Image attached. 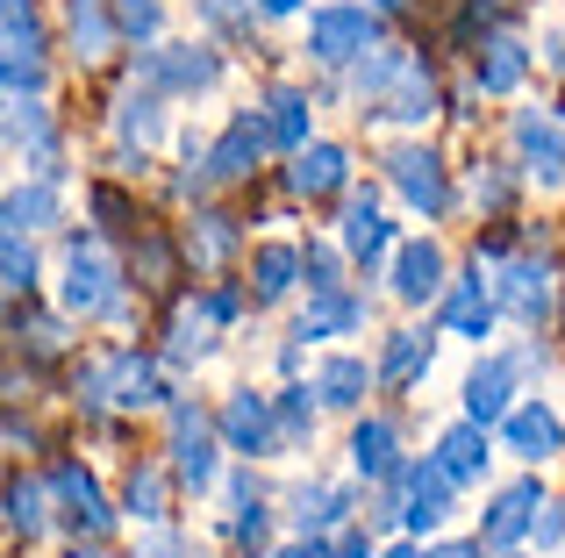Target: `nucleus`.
<instances>
[{"label":"nucleus","mask_w":565,"mask_h":558,"mask_svg":"<svg viewBox=\"0 0 565 558\" xmlns=\"http://www.w3.org/2000/svg\"><path fill=\"white\" fill-rule=\"evenodd\" d=\"M494 315H501V301H494V279L480 272V258H472V272L466 279H451L444 287V330L451 336H494Z\"/></svg>","instance_id":"nucleus-20"},{"label":"nucleus","mask_w":565,"mask_h":558,"mask_svg":"<svg viewBox=\"0 0 565 558\" xmlns=\"http://www.w3.org/2000/svg\"><path fill=\"white\" fill-rule=\"evenodd\" d=\"M166 137V94L151 86H122L115 94V143H122V165H143V151Z\"/></svg>","instance_id":"nucleus-19"},{"label":"nucleus","mask_w":565,"mask_h":558,"mask_svg":"<svg viewBox=\"0 0 565 558\" xmlns=\"http://www.w3.org/2000/svg\"><path fill=\"white\" fill-rule=\"evenodd\" d=\"M51 502H57V494H51V480H14V487H8V530L14 537H22V545H29V537H43V530H51Z\"/></svg>","instance_id":"nucleus-35"},{"label":"nucleus","mask_w":565,"mask_h":558,"mask_svg":"<svg viewBox=\"0 0 565 558\" xmlns=\"http://www.w3.org/2000/svg\"><path fill=\"white\" fill-rule=\"evenodd\" d=\"M365 293H308V308L294 315V344H330V336H359L365 330Z\"/></svg>","instance_id":"nucleus-22"},{"label":"nucleus","mask_w":565,"mask_h":558,"mask_svg":"<svg viewBox=\"0 0 565 558\" xmlns=\"http://www.w3.org/2000/svg\"><path fill=\"white\" fill-rule=\"evenodd\" d=\"M337 244H344V251H351V266H365V272L394 266L401 237H394V223H386L380 194H351V201H344V215H337Z\"/></svg>","instance_id":"nucleus-11"},{"label":"nucleus","mask_w":565,"mask_h":558,"mask_svg":"<svg viewBox=\"0 0 565 558\" xmlns=\"http://www.w3.org/2000/svg\"><path fill=\"white\" fill-rule=\"evenodd\" d=\"M215 79H222V57L207 51V43H151V51L137 57V86H151V94H166V100H193Z\"/></svg>","instance_id":"nucleus-6"},{"label":"nucleus","mask_w":565,"mask_h":558,"mask_svg":"<svg viewBox=\"0 0 565 558\" xmlns=\"http://www.w3.org/2000/svg\"><path fill=\"white\" fill-rule=\"evenodd\" d=\"M530 545H537V551L565 545V508H558V502H544V516H537V530H530Z\"/></svg>","instance_id":"nucleus-45"},{"label":"nucleus","mask_w":565,"mask_h":558,"mask_svg":"<svg viewBox=\"0 0 565 558\" xmlns=\"http://www.w3.org/2000/svg\"><path fill=\"white\" fill-rule=\"evenodd\" d=\"M401 530L408 537H429V530H444V516H458V480L437 465V451H423V459H408L401 465Z\"/></svg>","instance_id":"nucleus-7"},{"label":"nucleus","mask_w":565,"mask_h":558,"mask_svg":"<svg viewBox=\"0 0 565 558\" xmlns=\"http://www.w3.org/2000/svg\"><path fill=\"white\" fill-rule=\"evenodd\" d=\"M215 430H222V444H230L236 459H273V451H279V408H273V394L230 387V401L215 408Z\"/></svg>","instance_id":"nucleus-9"},{"label":"nucleus","mask_w":565,"mask_h":558,"mask_svg":"<svg viewBox=\"0 0 565 558\" xmlns=\"http://www.w3.org/2000/svg\"><path fill=\"white\" fill-rule=\"evenodd\" d=\"M380 51V8L373 0H330L308 14V57L330 72H351Z\"/></svg>","instance_id":"nucleus-3"},{"label":"nucleus","mask_w":565,"mask_h":558,"mask_svg":"<svg viewBox=\"0 0 565 558\" xmlns=\"http://www.w3.org/2000/svg\"><path fill=\"white\" fill-rule=\"evenodd\" d=\"M79 401L86 408H129V416H143V408L166 401V379H158V365L143 358V351H100V358L79 365Z\"/></svg>","instance_id":"nucleus-2"},{"label":"nucleus","mask_w":565,"mask_h":558,"mask_svg":"<svg viewBox=\"0 0 565 558\" xmlns=\"http://www.w3.org/2000/svg\"><path fill=\"white\" fill-rule=\"evenodd\" d=\"M386 186H394V194L408 201V215H423V223H444V215H451V172H444V158L429 151V143H394V151H386Z\"/></svg>","instance_id":"nucleus-5"},{"label":"nucleus","mask_w":565,"mask_h":558,"mask_svg":"<svg viewBox=\"0 0 565 558\" xmlns=\"http://www.w3.org/2000/svg\"><path fill=\"white\" fill-rule=\"evenodd\" d=\"M373 8H380V14H408L415 0H373Z\"/></svg>","instance_id":"nucleus-52"},{"label":"nucleus","mask_w":565,"mask_h":558,"mask_svg":"<svg viewBox=\"0 0 565 558\" xmlns=\"http://www.w3.org/2000/svg\"><path fill=\"white\" fill-rule=\"evenodd\" d=\"M294 287H301V251L294 244H258V258H250V301L279 308Z\"/></svg>","instance_id":"nucleus-32"},{"label":"nucleus","mask_w":565,"mask_h":558,"mask_svg":"<svg viewBox=\"0 0 565 558\" xmlns=\"http://www.w3.org/2000/svg\"><path fill=\"white\" fill-rule=\"evenodd\" d=\"M344 244H308L301 251V272H308V293H344Z\"/></svg>","instance_id":"nucleus-41"},{"label":"nucleus","mask_w":565,"mask_h":558,"mask_svg":"<svg viewBox=\"0 0 565 558\" xmlns=\"http://www.w3.org/2000/svg\"><path fill=\"white\" fill-rule=\"evenodd\" d=\"M287 186H294L301 201H330V194H344V186H351V151H344V143H308V151H294Z\"/></svg>","instance_id":"nucleus-24"},{"label":"nucleus","mask_w":565,"mask_h":558,"mask_svg":"<svg viewBox=\"0 0 565 558\" xmlns=\"http://www.w3.org/2000/svg\"><path fill=\"white\" fill-rule=\"evenodd\" d=\"M287 530L294 537H337V530H351V487H337V480H301V487L287 494Z\"/></svg>","instance_id":"nucleus-17"},{"label":"nucleus","mask_w":565,"mask_h":558,"mask_svg":"<svg viewBox=\"0 0 565 558\" xmlns=\"http://www.w3.org/2000/svg\"><path fill=\"white\" fill-rule=\"evenodd\" d=\"M487 459H494V444H487V430H480V422H466V416H458L451 430L437 437V465H444V473L458 480V487H472V480H487Z\"/></svg>","instance_id":"nucleus-31"},{"label":"nucleus","mask_w":565,"mask_h":558,"mask_svg":"<svg viewBox=\"0 0 565 558\" xmlns=\"http://www.w3.org/2000/svg\"><path fill=\"white\" fill-rule=\"evenodd\" d=\"M265 129H273V151H308L316 143V100L301 86H273L265 94Z\"/></svg>","instance_id":"nucleus-30"},{"label":"nucleus","mask_w":565,"mask_h":558,"mask_svg":"<svg viewBox=\"0 0 565 558\" xmlns=\"http://www.w3.org/2000/svg\"><path fill=\"white\" fill-rule=\"evenodd\" d=\"M501 451H509V459H523V465L558 459V451H565V422H558V408H552V401H515V408H509V422H501Z\"/></svg>","instance_id":"nucleus-15"},{"label":"nucleus","mask_w":565,"mask_h":558,"mask_svg":"<svg viewBox=\"0 0 565 558\" xmlns=\"http://www.w3.org/2000/svg\"><path fill=\"white\" fill-rule=\"evenodd\" d=\"M57 301H65L72 322H108L122 315V266H115L108 237L79 229L65 244V266H57Z\"/></svg>","instance_id":"nucleus-1"},{"label":"nucleus","mask_w":565,"mask_h":558,"mask_svg":"<svg viewBox=\"0 0 565 558\" xmlns=\"http://www.w3.org/2000/svg\"><path fill=\"white\" fill-rule=\"evenodd\" d=\"M57 215H65V172H36V180L8 186V229H57Z\"/></svg>","instance_id":"nucleus-28"},{"label":"nucleus","mask_w":565,"mask_h":558,"mask_svg":"<svg viewBox=\"0 0 565 558\" xmlns=\"http://www.w3.org/2000/svg\"><path fill=\"white\" fill-rule=\"evenodd\" d=\"M230 251H236V215H222V208L193 215V229H186V258H193V266H207V272H215Z\"/></svg>","instance_id":"nucleus-36"},{"label":"nucleus","mask_w":565,"mask_h":558,"mask_svg":"<svg viewBox=\"0 0 565 558\" xmlns=\"http://www.w3.org/2000/svg\"><path fill=\"white\" fill-rule=\"evenodd\" d=\"M29 351H36V358H57V351H65V322L36 315V322H29Z\"/></svg>","instance_id":"nucleus-44"},{"label":"nucleus","mask_w":565,"mask_h":558,"mask_svg":"<svg viewBox=\"0 0 565 558\" xmlns=\"http://www.w3.org/2000/svg\"><path fill=\"white\" fill-rule=\"evenodd\" d=\"M537 516H544V487H537V480H515V487H501V494H494V508L480 516V545H494V551L530 545Z\"/></svg>","instance_id":"nucleus-16"},{"label":"nucleus","mask_w":565,"mask_h":558,"mask_svg":"<svg viewBox=\"0 0 565 558\" xmlns=\"http://www.w3.org/2000/svg\"><path fill=\"white\" fill-rule=\"evenodd\" d=\"M143 558H186V545L172 530H151V545H143Z\"/></svg>","instance_id":"nucleus-48"},{"label":"nucleus","mask_w":565,"mask_h":558,"mask_svg":"<svg viewBox=\"0 0 565 558\" xmlns=\"http://www.w3.org/2000/svg\"><path fill=\"white\" fill-rule=\"evenodd\" d=\"M509 137H515V165L530 172L537 186H565V122L552 108H523L509 122Z\"/></svg>","instance_id":"nucleus-12"},{"label":"nucleus","mask_w":565,"mask_h":558,"mask_svg":"<svg viewBox=\"0 0 565 558\" xmlns=\"http://www.w3.org/2000/svg\"><path fill=\"white\" fill-rule=\"evenodd\" d=\"M250 14H258V0H201V22L207 29H250Z\"/></svg>","instance_id":"nucleus-43"},{"label":"nucleus","mask_w":565,"mask_h":558,"mask_svg":"<svg viewBox=\"0 0 565 558\" xmlns=\"http://www.w3.org/2000/svg\"><path fill=\"white\" fill-rule=\"evenodd\" d=\"M386 293L408 301V308L444 301V244L437 237H401L394 266H386Z\"/></svg>","instance_id":"nucleus-13"},{"label":"nucleus","mask_w":565,"mask_h":558,"mask_svg":"<svg viewBox=\"0 0 565 558\" xmlns=\"http://www.w3.org/2000/svg\"><path fill=\"white\" fill-rule=\"evenodd\" d=\"M380 558H437V551H423V545H415V537H408V545H386Z\"/></svg>","instance_id":"nucleus-50"},{"label":"nucleus","mask_w":565,"mask_h":558,"mask_svg":"<svg viewBox=\"0 0 565 558\" xmlns=\"http://www.w3.org/2000/svg\"><path fill=\"white\" fill-rule=\"evenodd\" d=\"M552 258H509L494 279V301H501V315L515 322V330H530V336H544V322H552V308H558V287H552Z\"/></svg>","instance_id":"nucleus-8"},{"label":"nucleus","mask_w":565,"mask_h":558,"mask_svg":"<svg viewBox=\"0 0 565 558\" xmlns=\"http://www.w3.org/2000/svg\"><path fill=\"white\" fill-rule=\"evenodd\" d=\"M337 558H380V545L365 530H337Z\"/></svg>","instance_id":"nucleus-47"},{"label":"nucleus","mask_w":565,"mask_h":558,"mask_svg":"<svg viewBox=\"0 0 565 558\" xmlns=\"http://www.w3.org/2000/svg\"><path fill=\"white\" fill-rule=\"evenodd\" d=\"M316 387H279L273 394V408H279V451H308L316 444V408L322 401H308Z\"/></svg>","instance_id":"nucleus-37"},{"label":"nucleus","mask_w":565,"mask_h":558,"mask_svg":"<svg viewBox=\"0 0 565 558\" xmlns=\"http://www.w3.org/2000/svg\"><path fill=\"white\" fill-rule=\"evenodd\" d=\"M273 558H337V537H287Z\"/></svg>","instance_id":"nucleus-46"},{"label":"nucleus","mask_w":565,"mask_h":558,"mask_svg":"<svg viewBox=\"0 0 565 558\" xmlns=\"http://www.w3.org/2000/svg\"><path fill=\"white\" fill-rule=\"evenodd\" d=\"M0 287H8L14 301L36 287V244H29V229H8V237H0Z\"/></svg>","instance_id":"nucleus-39"},{"label":"nucleus","mask_w":565,"mask_h":558,"mask_svg":"<svg viewBox=\"0 0 565 558\" xmlns=\"http://www.w3.org/2000/svg\"><path fill=\"white\" fill-rule=\"evenodd\" d=\"M373 379H380V365H365L359 351H337V358L316 365V401L351 416V408H365V387H373Z\"/></svg>","instance_id":"nucleus-29"},{"label":"nucleus","mask_w":565,"mask_h":558,"mask_svg":"<svg viewBox=\"0 0 565 558\" xmlns=\"http://www.w3.org/2000/svg\"><path fill=\"white\" fill-rule=\"evenodd\" d=\"M265 151H273V129H265V108H244V115H230V122H222V137L207 143V158H201L207 186H236V180H250Z\"/></svg>","instance_id":"nucleus-10"},{"label":"nucleus","mask_w":565,"mask_h":558,"mask_svg":"<svg viewBox=\"0 0 565 558\" xmlns=\"http://www.w3.org/2000/svg\"><path fill=\"white\" fill-rule=\"evenodd\" d=\"M365 115H380V122H401V129H423L429 115H437V79H429L423 57H408V65L394 72V86L373 100Z\"/></svg>","instance_id":"nucleus-21"},{"label":"nucleus","mask_w":565,"mask_h":558,"mask_svg":"<svg viewBox=\"0 0 565 558\" xmlns=\"http://www.w3.org/2000/svg\"><path fill=\"white\" fill-rule=\"evenodd\" d=\"M22 14H36V0H8V22H22Z\"/></svg>","instance_id":"nucleus-51"},{"label":"nucleus","mask_w":565,"mask_h":558,"mask_svg":"<svg viewBox=\"0 0 565 558\" xmlns=\"http://www.w3.org/2000/svg\"><path fill=\"white\" fill-rule=\"evenodd\" d=\"M429 358H437V344H429L423 330H394L386 351H380V379L386 387H415V379L429 373Z\"/></svg>","instance_id":"nucleus-34"},{"label":"nucleus","mask_w":565,"mask_h":558,"mask_svg":"<svg viewBox=\"0 0 565 558\" xmlns=\"http://www.w3.org/2000/svg\"><path fill=\"white\" fill-rule=\"evenodd\" d=\"M115 22L137 51H151V43H166V0H115Z\"/></svg>","instance_id":"nucleus-40"},{"label":"nucleus","mask_w":565,"mask_h":558,"mask_svg":"<svg viewBox=\"0 0 565 558\" xmlns=\"http://www.w3.org/2000/svg\"><path fill=\"white\" fill-rule=\"evenodd\" d=\"M215 330H222V315L215 308H207V293L193 308H180V315H172V336H166V358L172 365H201L207 351H215Z\"/></svg>","instance_id":"nucleus-33"},{"label":"nucleus","mask_w":565,"mask_h":558,"mask_svg":"<svg viewBox=\"0 0 565 558\" xmlns=\"http://www.w3.org/2000/svg\"><path fill=\"white\" fill-rule=\"evenodd\" d=\"M122 516L143 523V530H166V473H158V465H137V473H129Z\"/></svg>","instance_id":"nucleus-38"},{"label":"nucleus","mask_w":565,"mask_h":558,"mask_svg":"<svg viewBox=\"0 0 565 558\" xmlns=\"http://www.w3.org/2000/svg\"><path fill=\"white\" fill-rule=\"evenodd\" d=\"M401 430H394V416H365L359 430H351V473L365 480V487H380V480H394L401 473Z\"/></svg>","instance_id":"nucleus-25"},{"label":"nucleus","mask_w":565,"mask_h":558,"mask_svg":"<svg viewBox=\"0 0 565 558\" xmlns=\"http://www.w3.org/2000/svg\"><path fill=\"white\" fill-rule=\"evenodd\" d=\"M301 8H308V0H258L265 22H287V14H301Z\"/></svg>","instance_id":"nucleus-49"},{"label":"nucleus","mask_w":565,"mask_h":558,"mask_svg":"<svg viewBox=\"0 0 565 558\" xmlns=\"http://www.w3.org/2000/svg\"><path fill=\"white\" fill-rule=\"evenodd\" d=\"M51 494H57V516H65L72 530H86V537H108L115 530V508L100 502V487H94V473H86V465H57V473H51Z\"/></svg>","instance_id":"nucleus-23"},{"label":"nucleus","mask_w":565,"mask_h":558,"mask_svg":"<svg viewBox=\"0 0 565 558\" xmlns=\"http://www.w3.org/2000/svg\"><path fill=\"white\" fill-rule=\"evenodd\" d=\"M172 480H180L186 494H215V480H222V430H215V416L207 408H193V401H180L172 408Z\"/></svg>","instance_id":"nucleus-4"},{"label":"nucleus","mask_w":565,"mask_h":558,"mask_svg":"<svg viewBox=\"0 0 565 558\" xmlns=\"http://www.w3.org/2000/svg\"><path fill=\"white\" fill-rule=\"evenodd\" d=\"M523 79H530V43L515 36V29H494V36L480 43V57H472V86H480V94H515Z\"/></svg>","instance_id":"nucleus-26"},{"label":"nucleus","mask_w":565,"mask_h":558,"mask_svg":"<svg viewBox=\"0 0 565 558\" xmlns=\"http://www.w3.org/2000/svg\"><path fill=\"white\" fill-rule=\"evenodd\" d=\"M515 387H523V373H515V358H480L466 373V394H458V408H466V422H480V430H501L515 408Z\"/></svg>","instance_id":"nucleus-14"},{"label":"nucleus","mask_w":565,"mask_h":558,"mask_svg":"<svg viewBox=\"0 0 565 558\" xmlns=\"http://www.w3.org/2000/svg\"><path fill=\"white\" fill-rule=\"evenodd\" d=\"M65 43L79 51V65H100V57L122 43L115 0H65Z\"/></svg>","instance_id":"nucleus-27"},{"label":"nucleus","mask_w":565,"mask_h":558,"mask_svg":"<svg viewBox=\"0 0 565 558\" xmlns=\"http://www.w3.org/2000/svg\"><path fill=\"white\" fill-rule=\"evenodd\" d=\"M472 201H480L487 215H501V208L515 201V180H509L501 165H472Z\"/></svg>","instance_id":"nucleus-42"},{"label":"nucleus","mask_w":565,"mask_h":558,"mask_svg":"<svg viewBox=\"0 0 565 558\" xmlns=\"http://www.w3.org/2000/svg\"><path fill=\"white\" fill-rule=\"evenodd\" d=\"M8 151L36 172H57V122L43 94H8Z\"/></svg>","instance_id":"nucleus-18"}]
</instances>
